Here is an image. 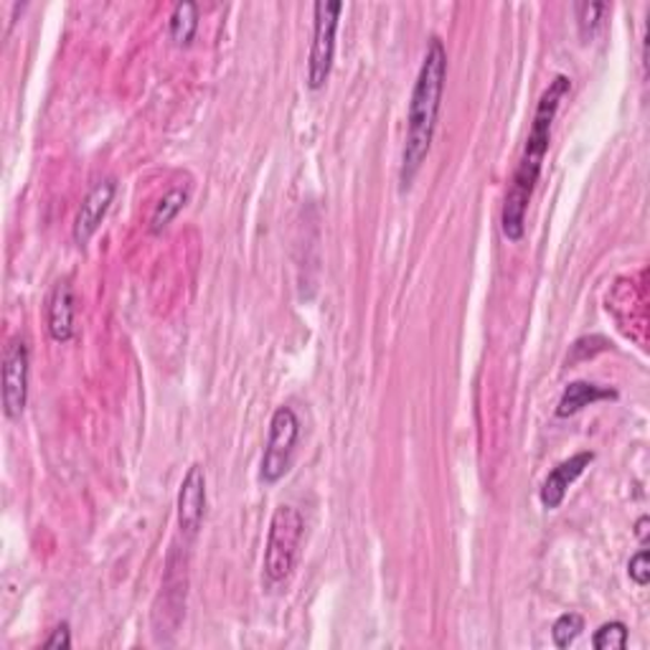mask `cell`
<instances>
[{
    "label": "cell",
    "mask_w": 650,
    "mask_h": 650,
    "mask_svg": "<svg viewBox=\"0 0 650 650\" xmlns=\"http://www.w3.org/2000/svg\"><path fill=\"white\" fill-rule=\"evenodd\" d=\"M444 82H448V49H444L442 39L432 36L430 43H427L412 97H409L407 136L402 148V166H399L402 191L412 189L414 178L420 176L424 160L430 156L442 110Z\"/></svg>",
    "instance_id": "obj_1"
},
{
    "label": "cell",
    "mask_w": 650,
    "mask_h": 650,
    "mask_svg": "<svg viewBox=\"0 0 650 650\" xmlns=\"http://www.w3.org/2000/svg\"><path fill=\"white\" fill-rule=\"evenodd\" d=\"M569 89H572V79L564 74L554 77V82H551L544 89V94H541L537 112H533L531 132L527 138V146H523L519 168H516V173L511 178V189L506 193L501 211V231L506 239H511V242H519V239H523V231H527V211L531 196L539 183L541 166H544L557 112L559 107H562L564 97L569 94Z\"/></svg>",
    "instance_id": "obj_2"
},
{
    "label": "cell",
    "mask_w": 650,
    "mask_h": 650,
    "mask_svg": "<svg viewBox=\"0 0 650 650\" xmlns=\"http://www.w3.org/2000/svg\"><path fill=\"white\" fill-rule=\"evenodd\" d=\"M302 531H306V521H302L296 506H278L274 509L262 559L264 577L270 584H280L292 574L300 557Z\"/></svg>",
    "instance_id": "obj_3"
},
{
    "label": "cell",
    "mask_w": 650,
    "mask_h": 650,
    "mask_svg": "<svg viewBox=\"0 0 650 650\" xmlns=\"http://www.w3.org/2000/svg\"><path fill=\"white\" fill-rule=\"evenodd\" d=\"M300 440V420L296 409L282 404L274 409L270 420V434H267V444L260 462V478L267 486L280 483V480L290 473L292 458H296Z\"/></svg>",
    "instance_id": "obj_4"
},
{
    "label": "cell",
    "mask_w": 650,
    "mask_h": 650,
    "mask_svg": "<svg viewBox=\"0 0 650 650\" xmlns=\"http://www.w3.org/2000/svg\"><path fill=\"white\" fill-rule=\"evenodd\" d=\"M343 3L338 0H318L313 6V47L308 59V87L318 92L331 77L336 59V33L341 21Z\"/></svg>",
    "instance_id": "obj_5"
},
{
    "label": "cell",
    "mask_w": 650,
    "mask_h": 650,
    "mask_svg": "<svg viewBox=\"0 0 650 650\" xmlns=\"http://www.w3.org/2000/svg\"><path fill=\"white\" fill-rule=\"evenodd\" d=\"M31 351L23 338H11L3 351V414L18 420L29 404Z\"/></svg>",
    "instance_id": "obj_6"
},
{
    "label": "cell",
    "mask_w": 650,
    "mask_h": 650,
    "mask_svg": "<svg viewBox=\"0 0 650 650\" xmlns=\"http://www.w3.org/2000/svg\"><path fill=\"white\" fill-rule=\"evenodd\" d=\"M203 516H207V473L199 462H193L178 491V527L186 541L199 537Z\"/></svg>",
    "instance_id": "obj_7"
},
{
    "label": "cell",
    "mask_w": 650,
    "mask_h": 650,
    "mask_svg": "<svg viewBox=\"0 0 650 650\" xmlns=\"http://www.w3.org/2000/svg\"><path fill=\"white\" fill-rule=\"evenodd\" d=\"M114 193H118V181L114 178H102L87 191L82 207L77 211L74 227H71V237H74L79 247H84L97 234V229L102 227L107 211H110L114 201Z\"/></svg>",
    "instance_id": "obj_8"
},
{
    "label": "cell",
    "mask_w": 650,
    "mask_h": 650,
    "mask_svg": "<svg viewBox=\"0 0 650 650\" xmlns=\"http://www.w3.org/2000/svg\"><path fill=\"white\" fill-rule=\"evenodd\" d=\"M594 462V452L584 450V452H577L564 462H559V466L551 470L549 478L544 480V486H541V506H544L547 511H557L559 506L564 503L569 486L574 483L577 478H580L587 468H590Z\"/></svg>",
    "instance_id": "obj_9"
},
{
    "label": "cell",
    "mask_w": 650,
    "mask_h": 650,
    "mask_svg": "<svg viewBox=\"0 0 650 650\" xmlns=\"http://www.w3.org/2000/svg\"><path fill=\"white\" fill-rule=\"evenodd\" d=\"M74 316H77V296L69 280L53 284L47 302V328L49 336L57 343H69L74 338Z\"/></svg>",
    "instance_id": "obj_10"
},
{
    "label": "cell",
    "mask_w": 650,
    "mask_h": 650,
    "mask_svg": "<svg viewBox=\"0 0 650 650\" xmlns=\"http://www.w3.org/2000/svg\"><path fill=\"white\" fill-rule=\"evenodd\" d=\"M604 399H618V391L600 384H590V381H572V384L562 391V399H559L557 404V417H572L577 412H582L584 407L604 402Z\"/></svg>",
    "instance_id": "obj_11"
},
{
    "label": "cell",
    "mask_w": 650,
    "mask_h": 650,
    "mask_svg": "<svg viewBox=\"0 0 650 650\" xmlns=\"http://www.w3.org/2000/svg\"><path fill=\"white\" fill-rule=\"evenodd\" d=\"M168 31H171L176 47H189L196 39V31H199V6L191 3V0L178 3L171 13V21H168Z\"/></svg>",
    "instance_id": "obj_12"
},
{
    "label": "cell",
    "mask_w": 650,
    "mask_h": 650,
    "mask_svg": "<svg viewBox=\"0 0 650 650\" xmlns=\"http://www.w3.org/2000/svg\"><path fill=\"white\" fill-rule=\"evenodd\" d=\"M186 203H189V189L176 186V189L168 191L163 199L156 203L153 217H150V234H163V231L173 224L178 213L186 209Z\"/></svg>",
    "instance_id": "obj_13"
},
{
    "label": "cell",
    "mask_w": 650,
    "mask_h": 650,
    "mask_svg": "<svg viewBox=\"0 0 650 650\" xmlns=\"http://www.w3.org/2000/svg\"><path fill=\"white\" fill-rule=\"evenodd\" d=\"M610 13V6L608 3H574V21H577V31H580V39L584 43H590L594 36L600 33L602 23H604V16Z\"/></svg>",
    "instance_id": "obj_14"
},
{
    "label": "cell",
    "mask_w": 650,
    "mask_h": 650,
    "mask_svg": "<svg viewBox=\"0 0 650 650\" xmlns=\"http://www.w3.org/2000/svg\"><path fill=\"white\" fill-rule=\"evenodd\" d=\"M582 630H584V618L580 616V612H564V616H559L554 626H551V640H554L557 648L564 650L582 636Z\"/></svg>",
    "instance_id": "obj_15"
},
{
    "label": "cell",
    "mask_w": 650,
    "mask_h": 650,
    "mask_svg": "<svg viewBox=\"0 0 650 650\" xmlns=\"http://www.w3.org/2000/svg\"><path fill=\"white\" fill-rule=\"evenodd\" d=\"M592 646L598 650H622L628 648V626L620 620L604 622V626L594 633Z\"/></svg>",
    "instance_id": "obj_16"
},
{
    "label": "cell",
    "mask_w": 650,
    "mask_h": 650,
    "mask_svg": "<svg viewBox=\"0 0 650 650\" xmlns=\"http://www.w3.org/2000/svg\"><path fill=\"white\" fill-rule=\"evenodd\" d=\"M628 574L638 587H648L650 582V567H648V549H640L638 554L630 559L628 564Z\"/></svg>",
    "instance_id": "obj_17"
},
{
    "label": "cell",
    "mask_w": 650,
    "mask_h": 650,
    "mask_svg": "<svg viewBox=\"0 0 650 650\" xmlns=\"http://www.w3.org/2000/svg\"><path fill=\"white\" fill-rule=\"evenodd\" d=\"M43 648H51V650L71 648V630H69L67 622H61V626H57L51 630V636L43 640Z\"/></svg>",
    "instance_id": "obj_18"
},
{
    "label": "cell",
    "mask_w": 650,
    "mask_h": 650,
    "mask_svg": "<svg viewBox=\"0 0 650 650\" xmlns=\"http://www.w3.org/2000/svg\"><path fill=\"white\" fill-rule=\"evenodd\" d=\"M646 527H648V519H646V516H643V519L638 521V537L643 539V541H646Z\"/></svg>",
    "instance_id": "obj_19"
}]
</instances>
